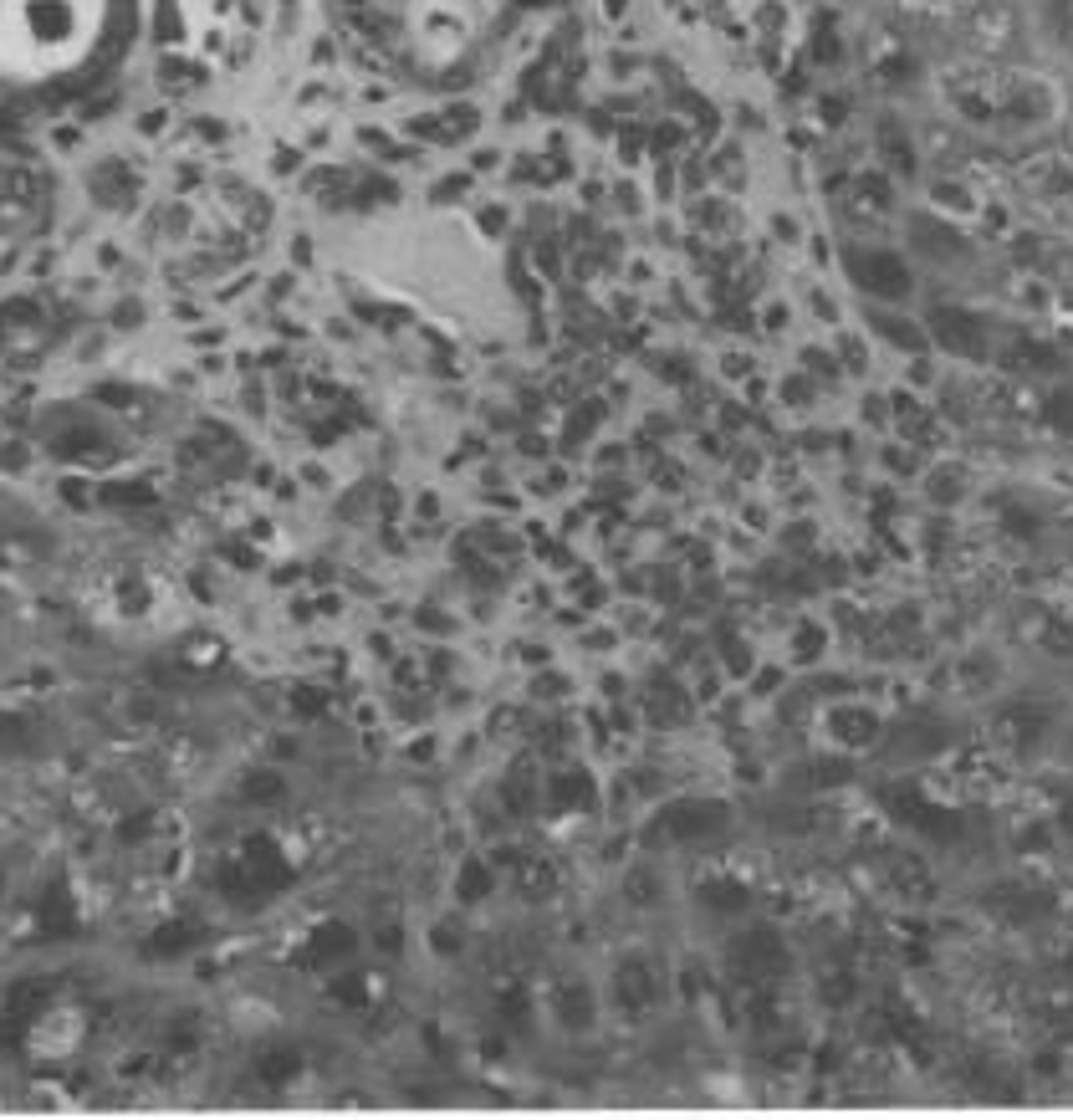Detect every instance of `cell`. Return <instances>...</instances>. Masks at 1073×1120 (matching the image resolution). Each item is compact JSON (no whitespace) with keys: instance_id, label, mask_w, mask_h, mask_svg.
Returning <instances> with one entry per match:
<instances>
[{"instance_id":"2","label":"cell","mask_w":1073,"mask_h":1120,"mask_svg":"<svg viewBox=\"0 0 1073 1120\" xmlns=\"http://www.w3.org/2000/svg\"><path fill=\"white\" fill-rule=\"evenodd\" d=\"M113 0H0V72L67 77L103 47Z\"/></svg>"},{"instance_id":"1","label":"cell","mask_w":1073,"mask_h":1120,"mask_svg":"<svg viewBox=\"0 0 1073 1120\" xmlns=\"http://www.w3.org/2000/svg\"><path fill=\"white\" fill-rule=\"evenodd\" d=\"M333 256L358 282L471 338H507L522 323L502 251L461 215H379L353 226Z\"/></svg>"},{"instance_id":"3","label":"cell","mask_w":1073,"mask_h":1120,"mask_svg":"<svg viewBox=\"0 0 1073 1120\" xmlns=\"http://www.w3.org/2000/svg\"><path fill=\"white\" fill-rule=\"evenodd\" d=\"M405 36H410V52L420 57V67L445 72L476 47L481 11H476V0H410Z\"/></svg>"}]
</instances>
